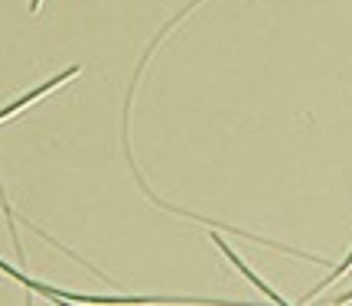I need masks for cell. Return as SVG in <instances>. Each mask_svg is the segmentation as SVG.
I'll return each mask as SVG.
<instances>
[{"label":"cell","mask_w":352,"mask_h":306,"mask_svg":"<svg viewBox=\"0 0 352 306\" xmlns=\"http://www.w3.org/2000/svg\"><path fill=\"white\" fill-rule=\"evenodd\" d=\"M0 270L7 274V277H13V281H20L26 287V290H33V294L46 296V300H52V303H108V296H78V294H65V290H56V287H46V283L33 281L30 274H23V270L10 268L7 261H0ZM140 296H111V303H138Z\"/></svg>","instance_id":"6da1fadb"},{"label":"cell","mask_w":352,"mask_h":306,"mask_svg":"<svg viewBox=\"0 0 352 306\" xmlns=\"http://www.w3.org/2000/svg\"><path fill=\"white\" fill-rule=\"evenodd\" d=\"M212 242H215V248H222V255H226L228 261H232V264H235V268H239L241 274H245V277H248V281H252L254 287H258V290H261V294L267 296V300H271V303H287V300H280V296H277L274 290H271V287H267V283H264V281H258V274H254V270L248 268V264H245V261H241V257L235 255V251H232V248H228V244L222 242L219 235H215V231H212Z\"/></svg>","instance_id":"7a4b0ae2"},{"label":"cell","mask_w":352,"mask_h":306,"mask_svg":"<svg viewBox=\"0 0 352 306\" xmlns=\"http://www.w3.org/2000/svg\"><path fill=\"white\" fill-rule=\"evenodd\" d=\"M352 268V251H349V255H346V261H342V264H340V268H336V270H333V274H329V277H327V281H323V283H320V287H316V290H310V294H307V296H303V300H300V303H307V300H314V296L316 294H320V290H323V287H329V283H333V281H336V277H342V274H346V270H349Z\"/></svg>","instance_id":"3957f363"},{"label":"cell","mask_w":352,"mask_h":306,"mask_svg":"<svg viewBox=\"0 0 352 306\" xmlns=\"http://www.w3.org/2000/svg\"><path fill=\"white\" fill-rule=\"evenodd\" d=\"M39 7H43V0H30V13H33V16L39 13Z\"/></svg>","instance_id":"277c9868"}]
</instances>
